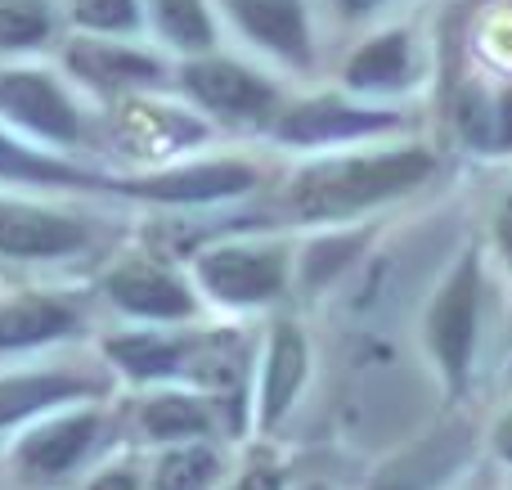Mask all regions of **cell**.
I'll use <instances>...</instances> for the list:
<instances>
[{
  "label": "cell",
  "mask_w": 512,
  "mask_h": 490,
  "mask_svg": "<svg viewBox=\"0 0 512 490\" xmlns=\"http://www.w3.org/2000/svg\"><path fill=\"white\" fill-rule=\"evenodd\" d=\"M0 180L5 185H41V189H81V194H126L144 198L149 176H104L63 158V149H41L36 140L0 131Z\"/></svg>",
  "instance_id": "52a82bcc"
},
{
  "label": "cell",
  "mask_w": 512,
  "mask_h": 490,
  "mask_svg": "<svg viewBox=\"0 0 512 490\" xmlns=\"http://www.w3.org/2000/svg\"><path fill=\"white\" fill-rule=\"evenodd\" d=\"M104 356L113 360L131 383H162V378H180L189 369V342L171 338V333H158V329H135V333L108 338Z\"/></svg>",
  "instance_id": "2e32d148"
},
{
  "label": "cell",
  "mask_w": 512,
  "mask_h": 490,
  "mask_svg": "<svg viewBox=\"0 0 512 490\" xmlns=\"http://www.w3.org/2000/svg\"><path fill=\"white\" fill-rule=\"evenodd\" d=\"M81 329V311L59 293H18L0 302V351H32Z\"/></svg>",
  "instance_id": "7c38bea8"
},
{
  "label": "cell",
  "mask_w": 512,
  "mask_h": 490,
  "mask_svg": "<svg viewBox=\"0 0 512 490\" xmlns=\"http://www.w3.org/2000/svg\"><path fill=\"white\" fill-rule=\"evenodd\" d=\"M346 90L351 95H396L409 90L418 77V54H414V36L405 27H391V32L364 41L360 50L346 59Z\"/></svg>",
  "instance_id": "5bb4252c"
},
{
  "label": "cell",
  "mask_w": 512,
  "mask_h": 490,
  "mask_svg": "<svg viewBox=\"0 0 512 490\" xmlns=\"http://www.w3.org/2000/svg\"><path fill=\"white\" fill-rule=\"evenodd\" d=\"M90 490H140V482H135V477H126V473H104Z\"/></svg>",
  "instance_id": "4316f807"
},
{
  "label": "cell",
  "mask_w": 512,
  "mask_h": 490,
  "mask_svg": "<svg viewBox=\"0 0 512 490\" xmlns=\"http://www.w3.org/2000/svg\"><path fill=\"white\" fill-rule=\"evenodd\" d=\"M72 81L99 95H122V90H140L167 77L158 54L140 50V45L122 41V36H81L63 54Z\"/></svg>",
  "instance_id": "30bf717a"
},
{
  "label": "cell",
  "mask_w": 512,
  "mask_h": 490,
  "mask_svg": "<svg viewBox=\"0 0 512 490\" xmlns=\"http://www.w3.org/2000/svg\"><path fill=\"white\" fill-rule=\"evenodd\" d=\"M140 428L153 441H198L212 432V410H207V401H198L189 392H162L153 401H144Z\"/></svg>",
  "instance_id": "ffe728a7"
},
{
  "label": "cell",
  "mask_w": 512,
  "mask_h": 490,
  "mask_svg": "<svg viewBox=\"0 0 512 490\" xmlns=\"http://www.w3.org/2000/svg\"><path fill=\"white\" fill-rule=\"evenodd\" d=\"M86 243L90 225L81 216L0 194V261H59L81 252Z\"/></svg>",
  "instance_id": "ba28073f"
},
{
  "label": "cell",
  "mask_w": 512,
  "mask_h": 490,
  "mask_svg": "<svg viewBox=\"0 0 512 490\" xmlns=\"http://www.w3.org/2000/svg\"><path fill=\"white\" fill-rule=\"evenodd\" d=\"M337 9H342L346 18H364V14H373L378 5H387V0H333Z\"/></svg>",
  "instance_id": "484cf974"
},
{
  "label": "cell",
  "mask_w": 512,
  "mask_h": 490,
  "mask_svg": "<svg viewBox=\"0 0 512 490\" xmlns=\"http://www.w3.org/2000/svg\"><path fill=\"white\" fill-rule=\"evenodd\" d=\"M490 446H495L499 459H508V464H512V410L499 414V423L490 428Z\"/></svg>",
  "instance_id": "d4e9b609"
},
{
  "label": "cell",
  "mask_w": 512,
  "mask_h": 490,
  "mask_svg": "<svg viewBox=\"0 0 512 490\" xmlns=\"http://www.w3.org/2000/svg\"><path fill=\"white\" fill-rule=\"evenodd\" d=\"M405 126V113L382 104H355V99H301L292 108H279L274 117V140L292 149H333V144H360L373 135H387Z\"/></svg>",
  "instance_id": "8992f818"
},
{
  "label": "cell",
  "mask_w": 512,
  "mask_h": 490,
  "mask_svg": "<svg viewBox=\"0 0 512 490\" xmlns=\"http://www.w3.org/2000/svg\"><path fill=\"white\" fill-rule=\"evenodd\" d=\"M292 257L283 243H216L194 257V284L230 311L270 306L288 293Z\"/></svg>",
  "instance_id": "277c9868"
},
{
  "label": "cell",
  "mask_w": 512,
  "mask_h": 490,
  "mask_svg": "<svg viewBox=\"0 0 512 490\" xmlns=\"http://www.w3.org/2000/svg\"><path fill=\"white\" fill-rule=\"evenodd\" d=\"M301 490H328V486H301Z\"/></svg>",
  "instance_id": "f546056e"
},
{
  "label": "cell",
  "mask_w": 512,
  "mask_h": 490,
  "mask_svg": "<svg viewBox=\"0 0 512 490\" xmlns=\"http://www.w3.org/2000/svg\"><path fill=\"white\" fill-rule=\"evenodd\" d=\"M459 135L477 153H512V81L508 86H468L459 99Z\"/></svg>",
  "instance_id": "ac0fdd59"
},
{
  "label": "cell",
  "mask_w": 512,
  "mask_h": 490,
  "mask_svg": "<svg viewBox=\"0 0 512 490\" xmlns=\"http://www.w3.org/2000/svg\"><path fill=\"white\" fill-rule=\"evenodd\" d=\"M234 490H279V482H274L270 473H248Z\"/></svg>",
  "instance_id": "83f0119b"
},
{
  "label": "cell",
  "mask_w": 512,
  "mask_h": 490,
  "mask_svg": "<svg viewBox=\"0 0 512 490\" xmlns=\"http://www.w3.org/2000/svg\"><path fill=\"white\" fill-rule=\"evenodd\" d=\"M490 234H495V248H499V257L512 266V189L504 198H499V207H495V225H490Z\"/></svg>",
  "instance_id": "cb8c5ba5"
},
{
  "label": "cell",
  "mask_w": 512,
  "mask_h": 490,
  "mask_svg": "<svg viewBox=\"0 0 512 490\" xmlns=\"http://www.w3.org/2000/svg\"><path fill=\"white\" fill-rule=\"evenodd\" d=\"M99 437V414L95 410H77V414H59V419L32 428L18 441L14 459L27 477H59L95 446Z\"/></svg>",
  "instance_id": "4fadbf2b"
},
{
  "label": "cell",
  "mask_w": 512,
  "mask_h": 490,
  "mask_svg": "<svg viewBox=\"0 0 512 490\" xmlns=\"http://www.w3.org/2000/svg\"><path fill=\"white\" fill-rule=\"evenodd\" d=\"M59 32V14L50 0H0V54L41 50Z\"/></svg>",
  "instance_id": "44dd1931"
},
{
  "label": "cell",
  "mask_w": 512,
  "mask_h": 490,
  "mask_svg": "<svg viewBox=\"0 0 512 490\" xmlns=\"http://www.w3.org/2000/svg\"><path fill=\"white\" fill-rule=\"evenodd\" d=\"M481 297H486V266H481V252L468 248L459 252V261L423 311V347L450 392H463L472 378L481 338Z\"/></svg>",
  "instance_id": "7a4b0ae2"
},
{
  "label": "cell",
  "mask_w": 512,
  "mask_h": 490,
  "mask_svg": "<svg viewBox=\"0 0 512 490\" xmlns=\"http://www.w3.org/2000/svg\"><path fill=\"white\" fill-rule=\"evenodd\" d=\"M104 297L126 311L131 320L144 324H176V320H194L198 315V297L176 270L158 266V261H122L104 275Z\"/></svg>",
  "instance_id": "9c48e42d"
},
{
  "label": "cell",
  "mask_w": 512,
  "mask_h": 490,
  "mask_svg": "<svg viewBox=\"0 0 512 490\" xmlns=\"http://www.w3.org/2000/svg\"><path fill=\"white\" fill-rule=\"evenodd\" d=\"M90 383L77 374H59V369H36V374H5L0 378V428L23 423L32 414L59 410L63 401L86 396Z\"/></svg>",
  "instance_id": "e0dca14e"
},
{
  "label": "cell",
  "mask_w": 512,
  "mask_h": 490,
  "mask_svg": "<svg viewBox=\"0 0 512 490\" xmlns=\"http://www.w3.org/2000/svg\"><path fill=\"white\" fill-rule=\"evenodd\" d=\"M180 86L198 108L216 113L221 122H248V126H274L279 117V86L265 72L248 68L239 59L221 54H194L180 68Z\"/></svg>",
  "instance_id": "5b68a950"
},
{
  "label": "cell",
  "mask_w": 512,
  "mask_h": 490,
  "mask_svg": "<svg viewBox=\"0 0 512 490\" xmlns=\"http://www.w3.org/2000/svg\"><path fill=\"white\" fill-rule=\"evenodd\" d=\"M216 482H221V455L203 441H180L153 473V490H212Z\"/></svg>",
  "instance_id": "7402d4cb"
},
{
  "label": "cell",
  "mask_w": 512,
  "mask_h": 490,
  "mask_svg": "<svg viewBox=\"0 0 512 490\" xmlns=\"http://www.w3.org/2000/svg\"><path fill=\"white\" fill-rule=\"evenodd\" d=\"M68 18L86 36H135L144 32V0H68Z\"/></svg>",
  "instance_id": "603a6c76"
},
{
  "label": "cell",
  "mask_w": 512,
  "mask_h": 490,
  "mask_svg": "<svg viewBox=\"0 0 512 490\" xmlns=\"http://www.w3.org/2000/svg\"><path fill=\"white\" fill-rule=\"evenodd\" d=\"M373 490H414V486H409V482H405V477H387V482H378V486H373Z\"/></svg>",
  "instance_id": "f1b7e54d"
},
{
  "label": "cell",
  "mask_w": 512,
  "mask_h": 490,
  "mask_svg": "<svg viewBox=\"0 0 512 490\" xmlns=\"http://www.w3.org/2000/svg\"><path fill=\"white\" fill-rule=\"evenodd\" d=\"M310 374V347L306 333L292 320H279L265 342V365H261V396H256V410H261V423H279L283 414L292 410L297 392L306 387Z\"/></svg>",
  "instance_id": "9a60e30c"
},
{
  "label": "cell",
  "mask_w": 512,
  "mask_h": 490,
  "mask_svg": "<svg viewBox=\"0 0 512 490\" xmlns=\"http://www.w3.org/2000/svg\"><path fill=\"white\" fill-rule=\"evenodd\" d=\"M221 9L265 54H274L283 63H297V68L310 63L315 41H310V14L301 0H221Z\"/></svg>",
  "instance_id": "8fae6325"
},
{
  "label": "cell",
  "mask_w": 512,
  "mask_h": 490,
  "mask_svg": "<svg viewBox=\"0 0 512 490\" xmlns=\"http://www.w3.org/2000/svg\"><path fill=\"white\" fill-rule=\"evenodd\" d=\"M0 117L23 140L77 149L90 140V117L68 81L50 68H0Z\"/></svg>",
  "instance_id": "3957f363"
},
{
  "label": "cell",
  "mask_w": 512,
  "mask_h": 490,
  "mask_svg": "<svg viewBox=\"0 0 512 490\" xmlns=\"http://www.w3.org/2000/svg\"><path fill=\"white\" fill-rule=\"evenodd\" d=\"M144 23L180 54H212L216 50V18L207 0H144Z\"/></svg>",
  "instance_id": "d6986e66"
},
{
  "label": "cell",
  "mask_w": 512,
  "mask_h": 490,
  "mask_svg": "<svg viewBox=\"0 0 512 490\" xmlns=\"http://www.w3.org/2000/svg\"><path fill=\"white\" fill-rule=\"evenodd\" d=\"M436 153L427 144H400L382 153H328L292 176L288 212L306 225H337L409 198L436 176Z\"/></svg>",
  "instance_id": "6da1fadb"
}]
</instances>
